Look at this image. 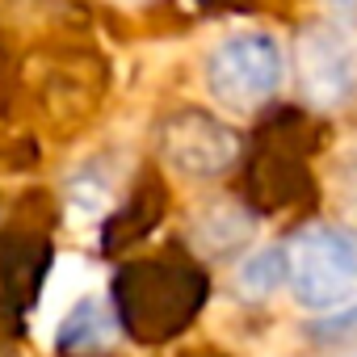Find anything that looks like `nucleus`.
<instances>
[{
    "instance_id": "f257e3e1",
    "label": "nucleus",
    "mask_w": 357,
    "mask_h": 357,
    "mask_svg": "<svg viewBox=\"0 0 357 357\" xmlns=\"http://www.w3.org/2000/svg\"><path fill=\"white\" fill-rule=\"evenodd\" d=\"M290 290L303 307L340 311L357 303V236L336 223H307L286 244Z\"/></svg>"
},
{
    "instance_id": "f03ea898",
    "label": "nucleus",
    "mask_w": 357,
    "mask_h": 357,
    "mask_svg": "<svg viewBox=\"0 0 357 357\" xmlns=\"http://www.w3.org/2000/svg\"><path fill=\"white\" fill-rule=\"evenodd\" d=\"M211 89L231 109H257L282 80V51L261 30H240L211 51Z\"/></svg>"
},
{
    "instance_id": "7ed1b4c3",
    "label": "nucleus",
    "mask_w": 357,
    "mask_h": 357,
    "mask_svg": "<svg viewBox=\"0 0 357 357\" xmlns=\"http://www.w3.org/2000/svg\"><path fill=\"white\" fill-rule=\"evenodd\" d=\"M298 76L315 105H340L357 84V43L336 22H315L298 38Z\"/></svg>"
},
{
    "instance_id": "20e7f679",
    "label": "nucleus",
    "mask_w": 357,
    "mask_h": 357,
    "mask_svg": "<svg viewBox=\"0 0 357 357\" xmlns=\"http://www.w3.org/2000/svg\"><path fill=\"white\" fill-rule=\"evenodd\" d=\"M97 282V269L84 261V257H59L51 278H47V290H43V307H38V328L47 332H59L63 319L89 298V286Z\"/></svg>"
},
{
    "instance_id": "39448f33",
    "label": "nucleus",
    "mask_w": 357,
    "mask_h": 357,
    "mask_svg": "<svg viewBox=\"0 0 357 357\" xmlns=\"http://www.w3.org/2000/svg\"><path fill=\"white\" fill-rule=\"evenodd\" d=\"M286 278H290V269H286V248H257V252H248L244 265L236 269V286H240L244 294H252V298L273 294Z\"/></svg>"
},
{
    "instance_id": "423d86ee",
    "label": "nucleus",
    "mask_w": 357,
    "mask_h": 357,
    "mask_svg": "<svg viewBox=\"0 0 357 357\" xmlns=\"http://www.w3.org/2000/svg\"><path fill=\"white\" fill-rule=\"evenodd\" d=\"M328 5L336 13H344V17H357V0H328Z\"/></svg>"
}]
</instances>
